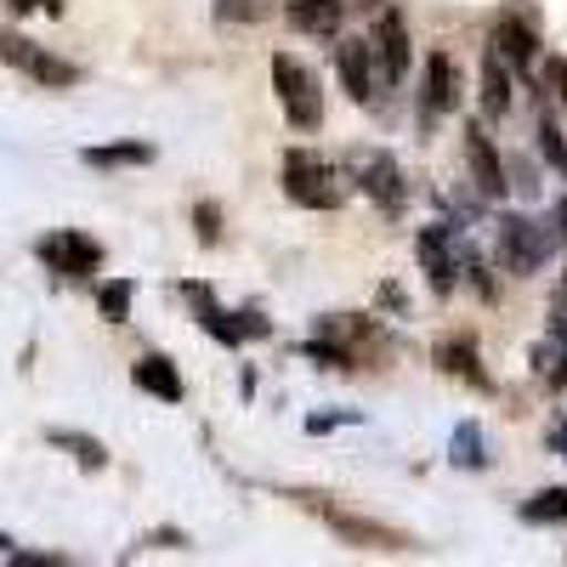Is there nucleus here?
I'll use <instances>...</instances> for the list:
<instances>
[{
	"instance_id": "1",
	"label": "nucleus",
	"mask_w": 567,
	"mask_h": 567,
	"mask_svg": "<svg viewBox=\"0 0 567 567\" xmlns=\"http://www.w3.org/2000/svg\"><path fill=\"white\" fill-rule=\"evenodd\" d=\"M278 182H284V194H290L296 205H307V210H336L341 205V176H336V165H329L323 154H312V148H290L278 159Z\"/></svg>"
},
{
	"instance_id": "2",
	"label": "nucleus",
	"mask_w": 567,
	"mask_h": 567,
	"mask_svg": "<svg viewBox=\"0 0 567 567\" xmlns=\"http://www.w3.org/2000/svg\"><path fill=\"white\" fill-rule=\"evenodd\" d=\"M272 91H278V109L296 131H318L323 125V91H318V74L290 58V52H272Z\"/></svg>"
},
{
	"instance_id": "3",
	"label": "nucleus",
	"mask_w": 567,
	"mask_h": 567,
	"mask_svg": "<svg viewBox=\"0 0 567 567\" xmlns=\"http://www.w3.org/2000/svg\"><path fill=\"white\" fill-rule=\"evenodd\" d=\"M301 505H312L329 528H336L347 545H358V550H392V556H403V550H414V539L403 534V528H386V523H369V516H352V511H341V505H329V499H318V494H296Z\"/></svg>"
},
{
	"instance_id": "4",
	"label": "nucleus",
	"mask_w": 567,
	"mask_h": 567,
	"mask_svg": "<svg viewBox=\"0 0 567 567\" xmlns=\"http://www.w3.org/2000/svg\"><path fill=\"white\" fill-rule=\"evenodd\" d=\"M414 256H420L425 278H432V290H437V296H454V284H460V272H465V245L454 239V227L425 221V227L414 233Z\"/></svg>"
},
{
	"instance_id": "5",
	"label": "nucleus",
	"mask_w": 567,
	"mask_h": 567,
	"mask_svg": "<svg viewBox=\"0 0 567 567\" xmlns=\"http://www.w3.org/2000/svg\"><path fill=\"white\" fill-rule=\"evenodd\" d=\"M550 256V227H539L534 216H505L499 221V267L511 278H534Z\"/></svg>"
},
{
	"instance_id": "6",
	"label": "nucleus",
	"mask_w": 567,
	"mask_h": 567,
	"mask_svg": "<svg viewBox=\"0 0 567 567\" xmlns=\"http://www.w3.org/2000/svg\"><path fill=\"white\" fill-rule=\"evenodd\" d=\"M318 341H329L336 352H347L352 369H363V363H374V358L386 352L381 323L363 318V312H329V318H318Z\"/></svg>"
},
{
	"instance_id": "7",
	"label": "nucleus",
	"mask_w": 567,
	"mask_h": 567,
	"mask_svg": "<svg viewBox=\"0 0 567 567\" xmlns=\"http://www.w3.org/2000/svg\"><path fill=\"white\" fill-rule=\"evenodd\" d=\"M352 176H358V187H363V194L381 205L386 216L403 210L409 187H403V171H398V159H392L386 148H358V154H352Z\"/></svg>"
},
{
	"instance_id": "8",
	"label": "nucleus",
	"mask_w": 567,
	"mask_h": 567,
	"mask_svg": "<svg viewBox=\"0 0 567 567\" xmlns=\"http://www.w3.org/2000/svg\"><path fill=\"white\" fill-rule=\"evenodd\" d=\"M0 63L23 69V74L40 80V85H80V69H74V63H63V58H52V52H40L34 40H23V34H12V29H0Z\"/></svg>"
},
{
	"instance_id": "9",
	"label": "nucleus",
	"mask_w": 567,
	"mask_h": 567,
	"mask_svg": "<svg viewBox=\"0 0 567 567\" xmlns=\"http://www.w3.org/2000/svg\"><path fill=\"white\" fill-rule=\"evenodd\" d=\"M40 261L52 267V272H63V278H85V272H97V261H103V245L97 239H85V233H45L40 239Z\"/></svg>"
},
{
	"instance_id": "10",
	"label": "nucleus",
	"mask_w": 567,
	"mask_h": 567,
	"mask_svg": "<svg viewBox=\"0 0 567 567\" xmlns=\"http://www.w3.org/2000/svg\"><path fill=\"white\" fill-rule=\"evenodd\" d=\"M432 363L449 374V381H465L471 392H494V374L483 369L477 341H471V336H443V341L432 347Z\"/></svg>"
},
{
	"instance_id": "11",
	"label": "nucleus",
	"mask_w": 567,
	"mask_h": 567,
	"mask_svg": "<svg viewBox=\"0 0 567 567\" xmlns=\"http://www.w3.org/2000/svg\"><path fill=\"white\" fill-rule=\"evenodd\" d=\"M460 109V69L449 52H432L425 58V97H420V125H432L443 114Z\"/></svg>"
},
{
	"instance_id": "12",
	"label": "nucleus",
	"mask_w": 567,
	"mask_h": 567,
	"mask_svg": "<svg viewBox=\"0 0 567 567\" xmlns=\"http://www.w3.org/2000/svg\"><path fill=\"white\" fill-rule=\"evenodd\" d=\"M465 165H471V182H477L488 199H499L505 187H511L505 182V165H499V148L488 142V131L477 120H465Z\"/></svg>"
},
{
	"instance_id": "13",
	"label": "nucleus",
	"mask_w": 567,
	"mask_h": 567,
	"mask_svg": "<svg viewBox=\"0 0 567 567\" xmlns=\"http://www.w3.org/2000/svg\"><path fill=\"white\" fill-rule=\"evenodd\" d=\"M374 63L392 85L409 74V23L398 12H381V23H374Z\"/></svg>"
},
{
	"instance_id": "14",
	"label": "nucleus",
	"mask_w": 567,
	"mask_h": 567,
	"mask_svg": "<svg viewBox=\"0 0 567 567\" xmlns=\"http://www.w3.org/2000/svg\"><path fill=\"white\" fill-rule=\"evenodd\" d=\"M336 69L352 91V103H369L374 97V40H341L336 45Z\"/></svg>"
},
{
	"instance_id": "15",
	"label": "nucleus",
	"mask_w": 567,
	"mask_h": 567,
	"mask_svg": "<svg viewBox=\"0 0 567 567\" xmlns=\"http://www.w3.org/2000/svg\"><path fill=\"white\" fill-rule=\"evenodd\" d=\"M284 18H290V29H301V34L329 40L347 23V0H284Z\"/></svg>"
},
{
	"instance_id": "16",
	"label": "nucleus",
	"mask_w": 567,
	"mask_h": 567,
	"mask_svg": "<svg viewBox=\"0 0 567 567\" xmlns=\"http://www.w3.org/2000/svg\"><path fill=\"white\" fill-rule=\"evenodd\" d=\"M494 52H499L516 74H528V69L539 63V34H534L523 18H499V23H494Z\"/></svg>"
},
{
	"instance_id": "17",
	"label": "nucleus",
	"mask_w": 567,
	"mask_h": 567,
	"mask_svg": "<svg viewBox=\"0 0 567 567\" xmlns=\"http://www.w3.org/2000/svg\"><path fill=\"white\" fill-rule=\"evenodd\" d=\"M182 296L194 301L199 323L210 329V336H216L221 347H239V341H245V323H239V312H221V307H216V296H210V284H182Z\"/></svg>"
},
{
	"instance_id": "18",
	"label": "nucleus",
	"mask_w": 567,
	"mask_h": 567,
	"mask_svg": "<svg viewBox=\"0 0 567 567\" xmlns=\"http://www.w3.org/2000/svg\"><path fill=\"white\" fill-rule=\"evenodd\" d=\"M131 381H136L142 392H154L159 403H182V374H176V363H171L165 352L136 358V363H131Z\"/></svg>"
},
{
	"instance_id": "19",
	"label": "nucleus",
	"mask_w": 567,
	"mask_h": 567,
	"mask_svg": "<svg viewBox=\"0 0 567 567\" xmlns=\"http://www.w3.org/2000/svg\"><path fill=\"white\" fill-rule=\"evenodd\" d=\"M483 114L488 120H505L511 114V74H505V58L499 52L483 58Z\"/></svg>"
},
{
	"instance_id": "20",
	"label": "nucleus",
	"mask_w": 567,
	"mask_h": 567,
	"mask_svg": "<svg viewBox=\"0 0 567 567\" xmlns=\"http://www.w3.org/2000/svg\"><path fill=\"white\" fill-rule=\"evenodd\" d=\"M154 148L148 142H114V148H85V165H97V171H125V165H148Z\"/></svg>"
},
{
	"instance_id": "21",
	"label": "nucleus",
	"mask_w": 567,
	"mask_h": 567,
	"mask_svg": "<svg viewBox=\"0 0 567 567\" xmlns=\"http://www.w3.org/2000/svg\"><path fill=\"white\" fill-rule=\"evenodd\" d=\"M523 523H534V528H545V523H567V488H545V494H534V499L523 505Z\"/></svg>"
},
{
	"instance_id": "22",
	"label": "nucleus",
	"mask_w": 567,
	"mask_h": 567,
	"mask_svg": "<svg viewBox=\"0 0 567 567\" xmlns=\"http://www.w3.org/2000/svg\"><path fill=\"white\" fill-rule=\"evenodd\" d=\"M454 465H471V471L488 465V454H483V425H477V420H465L460 432H454Z\"/></svg>"
},
{
	"instance_id": "23",
	"label": "nucleus",
	"mask_w": 567,
	"mask_h": 567,
	"mask_svg": "<svg viewBox=\"0 0 567 567\" xmlns=\"http://www.w3.org/2000/svg\"><path fill=\"white\" fill-rule=\"evenodd\" d=\"M131 296H136V284H131V278H114V284H103V296H97L103 318H109V323H125V318H131Z\"/></svg>"
},
{
	"instance_id": "24",
	"label": "nucleus",
	"mask_w": 567,
	"mask_h": 567,
	"mask_svg": "<svg viewBox=\"0 0 567 567\" xmlns=\"http://www.w3.org/2000/svg\"><path fill=\"white\" fill-rule=\"evenodd\" d=\"M52 443H58V449H74V460H80L85 471H103V465H109V454H103V443H97V437H80V432H52Z\"/></svg>"
},
{
	"instance_id": "25",
	"label": "nucleus",
	"mask_w": 567,
	"mask_h": 567,
	"mask_svg": "<svg viewBox=\"0 0 567 567\" xmlns=\"http://www.w3.org/2000/svg\"><path fill=\"white\" fill-rule=\"evenodd\" d=\"M267 7L261 0H216V23H261Z\"/></svg>"
},
{
	"instance_id": "26",
	"label": "nucleus",
	"mask_w": 567,
	"mask_h": 567,
	"mask_svg": "<svg viewBox=\"0 0 567 567\" xmlns=\"http://www.w3.org/2000/svg\"><path fill=\"white\" fill-rule=\"evenodd\" d=\"M539 154H545V159H550V165L567 176V142H561V131H556V120H550V114L539 120Z\"/></svg>"
},
{
	"instance_id": "27",
	"label": "nucleus",
	"mask_w": 567,
	"mask_h": 567,
	"mask_svg": "<svg viewBox=\"0 0 567 567\" xmlns=\"http://www.w3.org/2000/svg\"><path fill=\"white\" fill-rule=\"evenodd\" d=\"M550 336L567 347V272L556 278V296H550Z\"/></svg>"
},
{
	"instance_id": "28",
	"label": "nucleus",
	"mask_w": 567,
	"mask_h": 567,
	"mask_svg": "<svg viewBox=\"0 0 567 567\" xmlns=\"http://www.w3.org/2000/svg\"><path fill=\"white\" fill-rule=\"evenodd\" d=\"M194 227H199L205 245H221V210L216 205H194Z\"/></svg>"
},
{
	"instance_id": "29",
	"label": "nucleus",
	"mask_w": 567,
	"mask_h": 567,
	"mask_svg": "<svg viewBox=\"0 0 567 567\" xmlns=\"http://www.w3.org/2000/svg\"><path fill=\"white\" fill-rule=\"evenodd\" d=\"M341 420H358V414H312V420H307V432L318 437V432H329V425H341Z\"/></svg>"
},
{
	"instance_id": "30",
	"label": "nucleus",
	"mask_w": 567,
	"mask_h": 567,
	"mask_svg": "<svg viewBox=\"0 0 567 567\" xmlns=\"http://www.w3.org/2000/svg\"><path fill=\"white\" fill-rule=\"evenodd\" d=\"M545 74H550V85H556V91H561V97H567V58H556V63H550Z\"/></svg>"
},
{
	"instance_id": "31",
	"label": "nucleus",
	"mask_w": 567,
	"mask_h": 567,
	"mask_svg": "<svg viewBox=\"0 0 567 567\" xmlns=\"http://www.w3.org/2000/svg\"><path fill=\"white\" fill-rule=\"evenodd\" d=\"M12 12H34V7H45V12H58V0H7Z\"/></svg>"
},
{
	"instance_id": "32",
	"label": "nucleus",
	"mask_w": 567,
	"mask_h": 567,
	"mask_svg": "<svg viewBox=\"0 0 567 567\" xmlns=\"http://www.w3.org/2000/svg\"><path fill=\"white\" fill-rule=\"evenodd\" d=\"M550 449H556V454L567 460V420H561V425H556V432H550Z\"/></svg>"
},
{
	"instance_id": "33",
	"label": "nucleus",
	"mask_w": 567,
	"mask_h": 567,
	"mask_svg": "<svg viewBox=\"0 0 567 567\" xmlns=\"http://www.w3.org/2000/svg\"><path fill=\"white\" fill-rule=\"evenodd\" d=\"M556 227H561V239H567V199L556 205Z\"/></svg>"
},
{
	"instance_id": "34",
	"label": "nucleus",
	"mask_w": 567,
	"mask_h": 567,
	"mask_svg": "<svg viewBox=\"0 0 567 567\" xmlns=\"http://www.w3.org/2000/svg\"><path fill=\"white\" fill-rule=\"evenodd\" d=\"M550 381H556V386H567V358L556 363V374H550Z\"/></svg>"
}]
</instances>
